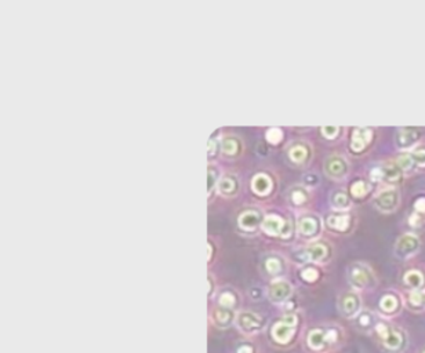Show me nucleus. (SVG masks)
Here are the masks:
<instances>
[{
  "label": "nucleus",
  "mask_w": 425,
  "mask_h": 353,
  "mask_svg": "<svg viewBox=\"0 0 425 353\" xmlns=\"http://www.w3.org/2000/svg\"><path fill=\"white\" fill-rule=\"evenodd\" d=\"M374 331H376L382 348L388 353H402L406 351L407 337L403 330L394 327L389 323L379 320Z\"/></svg>",
  "instance_id": "nucleus-1"
},
{
  "label": "nucleus",
  "mask_w": 425,
  "mask_h": 353,
  "mask_svg": "<svg viewBox=\"0 0 425 353\" xmlns=\"http://www.w3.org/2000/svg\"><path fill=\"white\" fill-rule=\"evenodd\" d=\"M337 341H338V331L336 329H315L308 334L307 344L312 351L323 352Z\"/></svg>",
  "instance_id": "nucleus-2"
},
{
  "label": "nucleus",
  "mask_w": 425,
  "mask_h": 353,
  "mask_svg": "<svg viewBox=\"0 0 425 353\" xmlns=\"http://www.w3.org/2000/svg\"><path fill=\"white\" fill-rule=\"evenodd\" d=\"M295 326H297V316H283L282 320L272 327V337L279 344H287L293 338L294 332H295Z\"/></svg>",
  "instance_id": "nucleus-3"
},
{
  "label": "nucleus",
  "mask_w": 425,
  "mask_h": 353,
  "mask_svg": "<svg viewBox=\"0 0 425 353\" xmlns=\"http://www.w3.org/2000/svg\"><path fill=\"white\" fill-rule=\"evenodd\" d=\"M348 279L351 286L356 290H363L370 283H373V273L363 264H354L349 268Z\"/></svg>",
  "instance_id": "nucleus-4"
},
{
  "label": "nucleus",
  "mask_w": 425,
  "mask_h": 353,
  "mask_svg": "<svg viewBox=\"0 0 425 353\" xmlns=\"http://www.w3.org/2000/svg\"><path fill=\"white\" fill-rule=\"evenodd\" d=\"M398 203H399V192L394 186L380 191L374 198V204L381 211H392L394 208H396Z\"/></svg>",
  "instance_id": "nucleus-5"
},
{
  "label": "nucleus",
  "mask_w": 425,
  "mask_h": 353,
  "mask_svg": "<svg viewBox=\"0 0 425 353\" xmlns=\"http://www.w3.org/2000/svg\"><path fill=\"white\" fill-rule=\"evenodd\" d=\"M360 307H362L360 298L355 292H345L338 301V308H340L341 313L345 317L355 319L360 312Z\"/></svg>",
  "instance_id": "nucleus-6"
},
{
  "label": "nucleus",
  "mask_w": 425,
  "mask_h": 353,
  "mask_svg": "<svg viewBox=\"0 0 425 353\" xmlns=\"http://www.w3.org/2000/svg\"><path fill=\"white\" fill-rule=\"evenodd\" d=\"M238 327L243 331L245 334H254L257 331H260L263 329V320L260 316H257L255 313H250V312H243L238 316L236 319Z\"/></svg>",
  "instance_id": "nucleus-7"
},
{
  "label": "nucleus",
  "mask_w": 425,
  "mask_h": 353,
  "mask_svg": "<svg viewBox=\"0 0 425 353\" xmlns=\"http://www.w3.org/2000/svg\"><path fill=\"white\" fill-rule=\"evenodd\" d=\"M420 247V239L414 233H404L396 243V253L401 257H409L416 253Z\"/></svg>",
  "instance_id": "nucleus-8"
},
{
  "label": "nucleus",
  "mask_w": 425,
  "mask_h": 353,
  "mask_svg": "<svg viewBox=\"0 0 425 353\" xmlns=\"http://www.w3.org/2000/svg\"><path fill=\"white\" fill-rule=\"evenodd\" d=\"M401 176V169L398 164H385L380 166L371 171V178L374 181H385V182H395Z\"/></svg>",
  "instance_id": "nucleus-9"
},
{
  "label": "nucleus",
  "mask_w": 425,
  "mask_h": 353,
  "mask_svg": "<svg viewBox=\"0 0 425 353\" xmlns=\"http://www.w3.org/2000/svg\"><path fill=\"white\" fill-rule=\"evenodd\" d=\"M291 286L286 280H275L269 287V298L275 304H282L290 297Z\"/></svg>",
  "instance_id": "nucleus-10"
},
{
  "label": "nucleus",
  "mask_w": 425,
  "mask_h": 353,
  "mask_svg": "<svg viewBox=\"0 0 425 353\" xmlns=\"http://www.w3.org/2000/svg\"><path fill=\"white\" fill-rule=\"evenodd\" d=\"M348 164L344 157L338 154L330 156L326 161V173L333 178H342L347 174Z\"/></svg>",
  "instance_id": "nucleus-11"
},
{
  "label": "nucleus",
  "mask_w": 425,
  "mask_h": 353,
  "mask_svg": "<svg viewBox=\"0 0 425 353\" xmlns=\"http://www.w3.org/2000/svg\"><path fill=\"white\" fill-rule=\"evenodd\" d=\"M377 323H379L377 316L374 315L373 312H370V310H360L359 315L355 317L356 329L364 332V334L376 330Z\"/></svg>",
  "instance_id": "nucleus-12"
},
{
  "label": "nucleus",
  "mask_w": 425,
  "mask_h": 353,
  "mask_svg": "<svg viewBox=\"0 0 425 353\" xmlns=\"http://www.w3.org/2000/svg\"><path fill=\"white\" fill-rule=\"evenodd\" d=\"M373 131L370 129H355L352 134V141H351V148L355 152H360L364 146L369 144L371 139Z\"/></svg>",
  "instance_id": "nucleus-13"
},
{
  "label": "nucleus",
  "mask_w": 425,
  "mask_h": 353,
  "mask_svg": "<svg viewBox=\"0 0 425 353\" xmlns=\"http://www.w3.org/2000/svg\"><path fill=\"white\" fill-rule=\"evenodd\" d=\"M327 255V247L320 243H312L304 250V261H322Z\"/></svg>",
  "instance_id": "nucleus-14"
},
{
  "label": "nucleus",
  "mask_w": 425,
  "mask_h": 353,
  "mask_svg": "<svg viewBox=\"0 0 425 353\" xmlns=\"http://www.w3.org/2000/svg\"><path fill=\"white\" fill-rule=\"evenodd\" d=\"M261 226L269 235H279L285 228V221L278 215H267Z\"/></svg>",
  "instance_id": "nucleus-15"
},
{
  "label": "nucleus",
  "mask_w": 425,
  "mask_h": 353,
  "mask_svg": "<svg viewBox=\"0 0 425 353\" xmlns=\"http://www.w3.org/2000/svg\"><path fill=\"white\" fill-rule=\"evenodd\" d=\"M399 300L394 294H386L380 300V309L385 315H394L399 310Z\"/></svg>",
  "instance_id": "nucleus-16"
},
{
  "label": "nucleus",
  "mask_w": 425,
  "mask_h": 353,
  "mask_svg": "<svg viewBox=\"0 0 425 353\" xmlns=\"http://www.w3.org/2000/svg\"><path fill=\"white\" fill-rule=\"evenodd\" d=\"M418 139V132L411 129H402L398 132V144L402 148H410L413 146Z\"/></svg>",
  "instance_id": "nucleus-17"
},
{
  "label": "nucleus",
  "mask_w": 425,
  "mask_h": 353,
  "mask_svg": "<svg viewBox=\"0 0 425 353\" xmlns=\"http://www.w3.org/2000/svg\"><path fill=\"white\" fill-rule=\"evenodd\" d=\"M403 280L413 290H420L424 286V276L420 270H416V269H411L409 272H406Z\"/></svg>",
  "instance_id": "nucleus-18"
},
{
  "label": "nucleus",
  "mask_w": 425,
  "mask_h": 353,
  "mask_svg": "<svg viewBox=\"0 0 425 353\" xmlns=\"http://www.w3.org/2000/svg\"><path fill=\"white\" fill-rule=\"evenodd\" d=\"M251 186H253V191L255 193H258V195H267L270 191L272 182H270V179L267 176L258 174V176H255L253 178Z\"/></svg>",
  "instance_id": "nucleus-19"
},
{
  "label": "nucleus",
  "mask_w": 425,
  "mask_h": 353,
  "mask_svg": "<svg viewBox=\"0 0 425 353\" xmlns=\"http://www.w3.org/2000/svg\"><path fill=\"white\" fill-rule=\"evenodd\" d=\"M239 223L243 229H254L255 226L260 223V217L255 211H247V213L240 215Z\"/></svg>",
  "instance_id": "nucleus-20"
},
{
  "label": "nucleus",
  "mask_w": 425,
  "mask_h": 353,
  "mask_svg": "<svg viewBox=\"0 0 425 353\" xmlns=\"http://www.w3.org/2000/svg\"><path fill=\"white\" fill-rule=\"evenodd\" d=\"M238 188V181L233 176H225L221 179V182L218 185V191L223 193L224 196H231L236 192Z\"/></svg>",
  "instance_id": "nucleus-21"
},
{
  "label": "nucleus",
  "mask_w": 425,
  "mask_h": 353,
  "mask_svg": "<svg viewBox=\"0 0 425 353\" xmlns=\"http://www.w3.org/2000/svg\"><path fill=\"white\" fill-rule=\"evenodd\" d=\"M327 225L336 230H345L349 225V215H330L327 218Z\"/></svg>",
  "instance_id": "nucleus-22"
},
{
  "label": "nucleus",
  "mask_w": 425,
  "mask_h": 353,
  "mask_svg": "<svg viewBox=\"0 0 425 353\" xmlns=\"http://www.w3.org/2000/svg\"><path fill=\"white\" fill-rule=\"evenodd\" d=\"M232 319H233V313H232L229 309H226V308L217 309L216 312H214V322L220 327H226L228 324H231Z\"/></svg>",
  "instance_id": "nucleus-23"
},
{
  "label": "nucleus",
  "mask_w": 425,
  "mask_h": 353,
  "mask_svg": "<svg viewBox=\"0 0 425 353\" xmlns=\"http://www.w3.org/2000/svg\"><path fill=\"white\" fill-rule=\"evenodd\" d=\"M409 305L414 310H420L425 307V295L420 290H413L409 294Z\"/></svg>",
  "instance_id": "nucleus-24"
},
{
  "label": "nucleus",
  "mask_w": 425,
  "mask_h": 353,
  "mask_svg": "<svg viewBox=\"0 0 425 353\" xmlns=\"http://www.w3.org/2000/svg\"><path fill=\"white\" fill-rule=\"evenodd\" d=\"M298 230L302 235H313L317 230V223L312 218H302L298 222Z\"/></svg>",
  "instance_id": "nucleus-25"
},
{
  "label": "nucleus",
  "mask_w": 425,
  "mask_h": 353,
  "mask_svg": "<svg viewBox=\"0 0 425 353\" xmlns=\"http://www.w3.org/2000/svg\"><path fill=\"white\" fill-rule=\"evenodd\" d=\"M332 204L333 207L337 208V210H347L349 207V204H351V201L348 199L347 193L337 192L334 193V196H333Z\"/></svg>",
  "instance_id": "nucleus-26"
},
{
  "label": "nucleus",
  "mask_w": 425,
  "mask_h": 353,
  "mask_svg": "<svg viewBox=\"0 0 425 353\" xmlns=\"http://www.w3.org/2000/svg\"><path fill=\"white\" fill-rule=\"evenodd\" d=\"M289 154H290V159H291L294 163H302V161L307 159V156H308V151H307V148H304V146L295 145L290 149Z\"/></svg>",
  "instance_id": "nucleus-27"
},
{
  "label": "nucleus",
  "mask_w": 425,
  "mask_h": 353,
  "mask_svg": "<svg viewBox=\"0 0 425 353\" xmlns=\"http://www.w3.org/2000/svg\"><path fill=\"white\" fill-rule=\"evenodd\" d=\"M367 192H369V186L364 181H356L351 186V193L355 198H363Z\"/></svg>",
  "instance_id": "nucleus-28"
},
{
  "label": "nucleus",
  "mask_w": 425,
  "mask_h": 353,
  "mask_svg": "<svg viewBox=\"0 0 425 353\" xmlns=\"http://www.w3.org/2000/svg\"><path fill=\"white\" fill-rule=\"evenodd\" d=\"M238 148H239L238 142L233 138H226L223 142V152L225 154H235L236 151H238Z\"/></svg>",
  "instance_id": "nucleus-29"
},
{
  "label": "nucleus",
  "mask_w": 425,
  "mask_h": 353,
  "mask_svg": "<svg viewBox=\"0 0 425 353\" xmlns=\"http://www.w3.org/2000/svg\"><path fill=\"white\" fill-rule=\"evenodd\" d=\"M413 163H416L418 167H424L425 166V149H418L414 151L413 154H410Z\"/></svg>",
  "instance_id": "nucleus-30"
},
{
  "label": "nucleus",
  "mask_w": 425,
  "mask_h": 353,
  "mask_svg": "<svg viewBox=\"0 0 425 353\" xmlns=\"http://www.w3.org/2000/svg\"><path fill=\"white\" fill-rule=\"evenodd\" d=\"M396 164L401 170H409L410 166L413 164V160H411V156L409 154H403L398 157L396 160Z\"/></svg>",
  "instance_id": "nucleus-31"
},
{
  "label": "nucleus",
  "mask_w": 425,
  "mask_h": 353,
  "mask_svg": "<svg viewBox=\"0 0 425 353\" xmlns=\"http://www.w3.org/2000/svg\"><path fill=\"white\" fill-rule=\"evenodd\" d=\"M233 304H235V297L232 295L231 292H224V294L220 297V305H221L223 308L229 309V308L233 307Z\"/></svg>",
  "instance_id": "nucleus-32"
},
{
  "label": "nucleus",
  "mask_w": 425,
  "mask_h": 353,
  "mask_svg": "<svg viewBox=\"0 0 425 353\" xmlns=\"http://www.w3.org/2000/svg\"><path fill=\"white\" fill-rule=\"evenodd\" d=\"M282 137H283V134H282V131L279 130V129H270L267 132V139L269 142H272V144H278L279 141L282 139Z\"/></svg>",
  "instance_id": "nucleus-33"
},
{
  "label": "nucleus",
  "mask_w": 425,
  "mask_h": 353,
  "mask_svg": "<svg viewBox=\"0 0 425 353\" xmlns=\"http://www.w3.org/2000/svg\"><path fill=\"white\" fill-rule=\"evenodd\" d=\"M267 269H268L269 273L276 275L278 272H280L282 265H280V262H279V260H276V258H269V260L267 261Z\"/></svg>",
  "instance_id": "nucleus-34"
},
{
  "label": "nucleus",
  "mask_w": 425,
  "mask_h": 353,
  "mask_svg": "<svg viewBox=\"0 0 425 353\" xmlns=\"http://www.w3.org/2000/svg\"><path fill=\"white\" fill-rule=\"evenodd\" d=\"M301 275H302V279L307 280V282H315V280L317 279V276H319L317 270L313 268H305L301 272Z\"/></svg>",
  "instance_id": "nucleus-35"
},
{
  "label": "nucleus",
  "mask_w": 425,
  "mask_h": 353,
  "mask_svg": "<svg viewBox=\"0 0 425 353\" xmlns=\"http://www.w3.org/2000/svg\"><path fill=\"white\" fill-rule=\"evenodd\" d=\"M338 131H340V129L336 127V126H327V127L325 126V127H322V132L327 138H334L338 134Z\"/></svg>",
  "instance_id": "nucleus-36"
},
{
  "label": "nucleus",
  "mask_w": 425,
  "mask_h": 353,
  "mask_svg": "<svg viewBox=\"0 0 425 353\" xmlns=\"http://www.w3.org/2000/svg\"><path fill=\"white\" fill-rule=\"evenodd\" d=\"M291 198H293V201L295 204H300V203H304L307 200V195L304 193V191L301 189H295L293 193H291Z\"/></svg>",
  "instance_id": "nucleus-37"
},
{
  "label": "nucleus",
  "mask_w": 425,
  "mask_h": 353,
  "mask_svg": "<svg viewBox=\"0 0 425 353\" xmlns=\"http://www.w3.org/2000/svg\"><path fill=\"white\" fill-rule=\"evenodd\" d=\"M414 208H416V211H417V213H425V199L424 198L418 199L417 201L414 203Z\"/></svg>",
  "instance_id": "nucleus-38"
},
{
  "label": "nucleus",
  "mask_w": 425,
  "mask_h": 353,
  "mask_svg": "<svg viewBox=\"0 0 425 353\" xmlns=\"http://www.w3.org/2000/svg\"><path fill=\"white\" fill-rule=\"evenodd\" d=\"M214 173H217L216 170L213 169L211 166L209 167V193H211V189H213V186H214Z\"/></svg>",
  "instance_id": "nucleus-39"
},
{
  "label": "nucleus",
  "mask_w": 425,
  "mask_h": 353,
  "mask_svg": "<svg viewBox=\"0 0 425 353\" xmlns=\"http://www.w3.org/2000/svg\"><path fill=\"white\" fill-rule=\"evenodd\" d=\"M238 353H253V349L251 346H240Z\"/></svg>",
  "instance_id": "nucleus-40"
},
{
  "label": "nucleus",
  "mask_w": 425,
  "mask_h": 353,
  "mask_svg": "<svg viewBox=\"0 0 425 353\" xmlns=\"http://www.w3.org/2000/svg\"><path fill=\"white\" fill-rule=\"evenodd\" d=\"M418 353H425V348H423V349H421V351H420Z\"/></svg>",
  "instance_id": "nucleus-41"
}]
</instances>
